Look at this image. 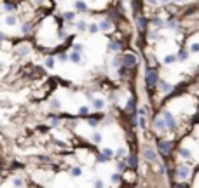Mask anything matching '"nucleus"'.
<instances>
[{
    "label": "nucleus",
    "mask_w": 199,
    "mask_h": 188,
    "mask_svg": "<svg viewBox=\"0 0 199 188\" xmlns=\"http://www.w3.org/2000/svg\"><path fill=\"white\" fill-rule=\"evenodd\" d=\"M168 26L175 28V26H177V21H175V19H171V21H168Z\"/></svg>",
    "instance_id": "7c9ffc66"
},
{
    "label": "nucleus",
    "mask_w": 199,
    "mask_h": 188,
    "mask_svg": "<svg viewBox=\"0 0 199 188\" xmlns=\"http://www.w3.org/2000/svg\"><path fill=\"white\" fill-rule=\"evenodd\" d=\"M187 57H189V53L182 51V53H180V59H187Z\"/></svg>",
    "instance_id": "c85d7f7f"
},
{
    "label": "nucleus",
    "mask_w": 199,
    "mask_h": 188,
    "mask_svg": "<svg viewBox=\"0 0 199 188\" xmlns=\"http://www.w3.org/2000/svg\"><path fill=\"white\" fill-rule=\"evenodd\" d=\"M143 155H145L147 160H150V162H155V160H157V153H155L154 150H150V148H145Z\"/></svg>",
    "instance_id": "39448f33"
},
{
    "label": "nucleus",
    "mask_w": 199,
    "mask_h": 188,
    "mask_svg": "<svg viewBox=\"0 0 199 188\" xmlns=\"http://www.w3.org/2000/svg\"><path fill=\"white\" fill-rule=\"evenodd\" d=\"M157 146H159V150L164 153V155H168V153L171 152V148H173L171 141H159V143H157Z\"/></svg>",
    "instance_id": "7ed1b4c3"
},
{
    "label": "nucleus",
    "mask_w": 199,
    "mask_h": 188,
    "mask_svg": "<svg viewBox=\"0 0 199 188\" xmlns=\"http://www.w3.org/2000/svg\"><path fill=\"white\" fill-rule=\"evenodd\" d=\"M79 113H80V115H88V113H89V110L86 108V106H80V110H79Z\"/></svg>",
    "instance_id": "5701e85b"
},
{
    "label": "nucleus",
    "mask_w": 199,
    "mask_h": 188,
    "mask_svg": "<svg viewBox=\"0 0 199 188\" xmlns=\"http://www.w3.org/2000/svg\"><path fill=\"white\" fill-rule=\"evenodd\" d=\"M175 59H177L175 56H166V57H164V63H166V65H169V63H173Z\"/></svg>",
    "instance_id": "412c9836"
},
{
    "label": "nucleus",
    "mask_w": 199,
    "mask_h": 188,
    "mask_svg": "<svg viewBox=\"0 0 199 188\" xmlns=\"http://www.w3.org/2000/svg\"><path fill=\"white\" fill-rule=\"evenodd\" d=\"M155 129H157V131H164V129H166L164 118H157V120H155Z\"/></svg>",
    "instance_id": "0eeeda50"
},
{
    "label": "nucleus",
    "mask_w": 199,
    "mask_h": 188,
    "mask_svg": "<svg viewBox=\"0 0 199 188\" xmlns=\"http://www.w3.org/2000/svg\"><path fill=\"white\" fill-rule=\"evenodd\" d=\"M96 30H98V26H96V25H91V26H89V31H93V33H94Z\"/></svg>",
    "instance_id": "72a5a7b5"
},
{
    "label": "nucleus",
    "mask_w": 199,
    "mask_h": 188,
    "mask_svg": "<svg viewBox=\"0 0 199 188\" xmlns=\"http://www.w3.org/2000/svg\"><path fill=\"white\" fill-rule=\"evenodd\" d=\"M119 178H121L119 174H115V176H112V181H115V183H117V181H119Z\"/></svg>",
    "instance_id": "e433bc0d"
},
{
    "label": "nucleus",
    "mask_w": 199,
    "mask_h": 188,
    "mask_svg": "<svg viewBox=\"0 0 199 188\" xmlns=\"http://www.w3.org/2000/svg\"><path fill=\"white\" fill-rule=\"evenodd\" d=\"M28 51H30V47H28V45H23V47H19V51H18V53L21 54V56H25V54H26Z\"/></svg>",
    "instance_id": "2eb2a0df"
},
{
    "label": "nucleus",
    "mask_w": 199,
    "mask_h": 188,
    "mask_svg": "<svg viewBox=\"0 0 199 188\" xmlns=\"http://www.w3.org/2000/svg\"><path fill=\"white\" fill-rule=\"evenodd\" d=\"M70 59H72L73 63H79V59H80L79 53H73V54H70Z\"/></svg>",
    "instance_id": "dca6fc26"
},
{
    "label": "nucleus",
    "mask_w": 199,
    "mask_h": 188,
    "mask_svg": "<svg viewBox=\"0 0 199 188\" xmlns=\"http://www.w3.org/2000/svg\"><path fill=\"white\" fill-rule=\"evenodd\" d=\"M189 174H190V167L189 166H182L180 169H178V178H180V179L189 178Z\"/></svg>",
    "instance_id": "20e7f679"
},
{
    "label": "nucleus",
    "mask_w": 199,
    "mask_h": 188,
    "mask_svg": "<svg viewBox=\"0 0 199 188\" xmlns=\"http://www.w3.org/2000/svg\"><path fill=\"white\" fill-rule=\"evenodd\" d=\"M124 65L135 66V65H136V57L133 56V54H126V56H124Z\"/></svg>",
    "instance_id": "423d86ee"
},
{
    "label": "nucleus",
    "mask_w": 199,
    "mask_h": 188,
    "mask_svg": "<svg viewBox=\"0 0 199 188\" xmlns=\"http://www.w3.org/2000/svg\"><path fill=\"white\" fill-rule=\"evenodd\" d=\"M145 80H147V85H149V87H154L155 84L159 82V80H157V71L155 70H147Z\"/></svg>",
    "instance_id": "f257e3e1"
},
{
    "label": "nucleus",
    "mask_w": 199,
    "mask_h": 188,
    "mask_svg": "<svg viewBox=\"0 0 199 188\" xmlns=\"http://www.w3.org/2000/svg\"><path fill=\"white\" fill-rule=\"evenodd\" d=\"M105 155H107V157H110V155H112V150L110 148H105Z\"/></svg>",
    "instance_id": "c9c22d12"
},
{
    "label": "nucleus",
    "mask_w": 199,
    "mask_h": 188,
    "mask_svg": "<svg viewBox=\"0 0 199 188\" xmlns=\"http://www.w3.org/2000/svg\"><path fill=\"white\" fill-rule=\"evenodd\" d=\"M128 110L131 112V113H135V99H133V98L129 99V103H128Z\"/></svg>",
    "instance_id": "ddd939ff"
},
{
    "label": "nucleus",
    "mask_w": 199,
    "mask_h": 188,
    "mask_svg": "<svg viewBox=\"0 0 199 188\" xmlns=\"http://www.w3.org/2000/svg\"><path fill=\"white\" fill-rule=\"evenodd\" d=\"M171 0H159V4H169Z\"/></svg>",
    "instance_id": "58836bf2"
},
{
    "label": "nucleus",
    "mask_w": 199,
    "mask_h": 188,
    "mask_svg": "<svg viewBox=\"0 0 199 188\" xmlns=\"http://www.w3.org/2000/svg\"><path fill=\"white\" fill-rule=\"evenodd\" d=\"M5 23H7L9 26H12V25H16V18H14V16H7V19H5Z\"/></svg>",
    "instance_id": "f8f14e48"
},
{
    "label": "nucleus",
    "mask_w": 199,
    "mask_h": 188,
    "mask_svg": "<svg viewBox=\"0 0 199 188\" xmlns=\"http://www.w3.org/2000/svg\"><path fill=\"white\" fill-rule=\"evenodd\" d=\"M65 18H66V19H73V12H66Z\"/></svg>",
    "instance_id": "2f4dec72"
},
{
    "label": "nucleus",
    "mask_w": 199,
    "mask_h": 188,
    "mask_svg": "<svg viewBox=\"0 0 199 188\" xmlns=\"http://www.w3.org/2000/svg\"><path fill=\"white\" fill-rule=\"evenodd\" d=\"M150 4H159V0H149Z\"/></svg>",
    "instance_id": "ea45409f"
},
{
    "label": "nucleus",
    "mask_w": 199,
    "mask_h": 188,
    "mask_svg": "<svg viewBox=\"0 0 199 188\" xmlns=\"http://www.w3.org/2000/svg\"><path fill=\"white\" fill-rule=\"evenodd\" d=\"M72 174H73V176H79L80 174V169H79V167H73V169H72Z\"/></svg>",
    "instance_id": "bb28decb"
},
{
    "label": "nucleus",
    "mask_w": 199,
    "mask_h": 188,
    "mask_svg": "<svg viewBox=\"0 0 199 188\" xmlns=\"http://www.w3.org/2000/svg\"><path fill=\"white\" fill-rule=\"evenodd\" d=\"M177 2H182V0H177Z\"/></svg>",
    "instance_id": "a19ab883"
},
{
    "label": "nucleus",
    "mask_w": 199,
    "mask_h": 188,
    "mask_svg": "<svg viewBox=\"0 0 199 188\" xmlns=\"http://www.w3.org/2000/svg\"><path fill=\"white\" fill-rule=\"evenodd\" d=\"M14 185H16V186H21L23 181H21V179H14Z\"/></svg>",
    "instance_id": "f704fd0d"
},
{
    "label": "nucleus",
    "mask_w": 199,
    "mask_h": 188,
    "mask_svg": "<svg viewBox=\"0 0 199 188\" xmlns=\"http://www.w3.org/2000/svg\"><path fill=\"white\" fill-rule=\"evenodd\" d=\"M110 23H108V21H103L102 23V25H100V30H103V31H108V30H110Z\"/></svg>",
    "instance_id": "9d476101"
},
{
    "label": "nucleus",
    "mask_w": 199,
    "mask_h": 188,
    "mask_svg": "<svg viewBox=\"0 0 199 188\" xmlns=\"http://www.w3.org/2000/svg\"><path fill=\"white\" fill-rule=\"evenodd\" d=\"M23 31H25V33H28V31H30V25H28V23L23 26Z\"/></svg>",
    "instance_id": "473e14b6"
},
{
    "label": "nucleus",
    "mask_w": 199,
    "mask_h": 188,
    "mask_svg": "<svg viewBox=\"0 0 199 188\" xmlns=\"http://www.w3.org/2000/svg\"><path fill=\"white\" fill-rule=\"evenodd\" d=\"M182 157L189 158V157H190V152H189V150H182Z\"/></svg>",
    "instance_id": "a878e982"
},
{
    "label": "nucleus",
    "mask_w": 199,
    "mask_h": 188,
    "mask_svg": "<svg viewBox=\"0 0 199 188\" xmlns=\"http://www.w3.org/2000/svg\"><path fill=\"white\" fill-rule=\"evenodd\" d=\"M96 124H98V117H94V118H91V120H89V126H96Z\"/></svg>",
    "instance_id": "cd10ccee"
},
{
    "label": "nucleus",
    "mask_w": 199,
    "mask_h": 188,
    "mask_svg": "<svg viewBox=\"0 0 199 188\" xmlns=\"http://www.w3.org/2000/svg\"><path fill=\"white\" fill-rule=\"evenodd\" d=\"M159 85H161V89H163V91H169V89H171V85H168L166 82H161Z\"/></svg>",
    "instance_id": "4be33fe9"
},
{
    "label": "nucleus",
    "mask_w": 199,
    "mask_h": 188,
    "mask_svg": "<svg viewBox=\"0 0 199 188\" xmlns=\"http://www.w3.org/2000/svg\"><path fill=\"white\" fill-rule=\"evenodd\" d=\"M53 106H54L56 110H59V103H58V101H53Z\"/></svg>",
    "instance_id": "4c0bfd02"
},
{
    "label": "nucleus",
    "mask_w": 199,
    "mask_h": 188,
    "mask_svg": "<svg viewBox=\"0 0 199 188\" xmlns=\"http://www.w3.org/2000/svg\"><path fill=\"white\" fill-rule=\"evenodd\" d=\"M140 126H142V129H145V126H147V120H145V113H140Z\"/></svg>",
    "instance_id": "4468645a"
},
{
    "label": "nucleus",
    "mask_w": 199,
    "mask_h": 188,
    "mask_svg": "<svg viewBox=\"0 0 199 188\" xmlns=\"http://www.w3.org/2000/svg\"><path fill=\"white\" fill-rule=\"evenodd\" d=\"M163 118H164V124H166L168 129H175V117L169 112H163Z\"/></svg>",
    "instance_id": "f03ea898"
},
{
    "label": "nucleus",
    "mask_w": 199,
    "mask_h": 188,
    "mask_svg": "<svg viewBox=\"0 0 199 188\" xmlns=\"http://www.w3.org/2000/svg\"><path fill=\"white\" fill-rule=\"evenodd\" d=\"M45 66H47V68H53V66H54V57H47V61H45Z\"/></svg>",
    "instance_id": "6ab92c4d"
},
{
    "label": "nucleus",
    "mask_w": 199,
    "mask_h": 188,
    "mask_svg": "<svg viewBox=\"0 0 199 188\" xmlns=\"http://www.w3.org/2000/svg\"><path fill=\"white\" fill-rule=\"evenodd\" d=\"M138 28H140V31H145V28H147V19L145 18L138 19Z\"/></svg>",
    "instance_id": "6e6552de"
},
{
    "label": "nucleus",
    "mask_w": 199,
    "mask_h": 188,
    "mask_svg": "<svg viewBox=\"0 0 199 188\" xmlns=\"http://www.w3.org/2000/svg\"><path fill=\"white\" fill-rule=\"evenodd\" d=\"M190 53H199V44H192V47H190Z\"/></svg>",
    "instance_id": "b1692460"
},
{
    "label": "nucleus",
    "mask_w": 199,
    "mask_h": 188,
    "mask_svg": "<svg viewBox=\"0 0 199 188\" xmlns=\"http://www.w3.org/2000/svg\"><path fill=\"white\" fill-rule=\"evenodd\" d=\"M93 141H94V143H100V141H102V134H100V132H94V134H93Z\"/></svg>",
    "instance_id": "a211bd4d"
},
{
    "label": "nucleus",
    "mask_w": 199,
    "mask_h": 188,
    "mask_svg": "<svg viewBox=\"0 0 199 188\" xmlns=\"http://www.w3.org/2000/svg\"><path fill=\"white\" fill-rule=\"evenodd\" d=\"M86 28H88V25H86L84 21H80L79 23V30H86Z\"/></svg>",
    "instance_id": "c756f323"
},
{
    "label": "nucleus",
    "mask_w": 199,
    "mask_h": 188,
    "mask_svg": "<svg viewBox=\"0 0 199 188\" xmlns=\"http://www.w3.org/2000/svg\"><path fill=\"white\" fill-rule=\"evenodd\" d=\"M75 7H77V9H80V11H88L86 4H84V2H80V0H79V2H75Z\"/></svg>",
    "instance_id": "9b49d317"
},
{
    "label": "nucleus",
    "mask_w": 199,
    "mask_h": 188,
    "mask_svg": "<svg viewBox=\"0 0 199 188\" xmlns=\"http://www.w3.org/2000/svg\"><path fill=\"white\" fill-rule=\"evenodd\" d=\"M129 166H131V167H136V157H135V155H131V157H129Z\"/></svg>",
    "instance_id": "aec40b11"
},
{
    "label": "nucleus",
    "mask_w": 199,
    "mask_h": 188,
    "mask_svg": "<svg viewBox=\"0 0 199 188\" xmlns=\"http://www.w3.org/2000/svg\"><path fill=\"white\" fill-rule=\"evenodd\" d=\"M110 49H112V51H119L121 44H119V42H110Z\"/></svg>",
    "instance_id": "f3484780"
},
{
    "label": "nucleus",
    "mask_w": 199,
    "mask_h": 188,
    "mask_svg": "<svg viewBox=\"0 0 199 188\" xmlns=\"http://www.w3.org/2000/svg\"><path fill=\"white\" fill-rule=\"evenodd\" d=\"M93 103H94V108H98V110H102L103 106H105V101L103 99H94Z\"/></svg>",
    "instance_id": "1a4fd4ad"
},
{
    "label": "nucleus",
    "mask_w": 199,
    "mask_h": 188,
    "mask_svg": "<svg viewBox=\"0 0 199 188\" xmlns=\"http://www.w3.org/2000/svg\"><path fill=\"white\" fill-rule=\"evenodd\" d=\"M154 25H155V26H163V19L155 18V19H154Z\"/></svg>",
    "instance_id": "393cba45"
}]
</instances>
